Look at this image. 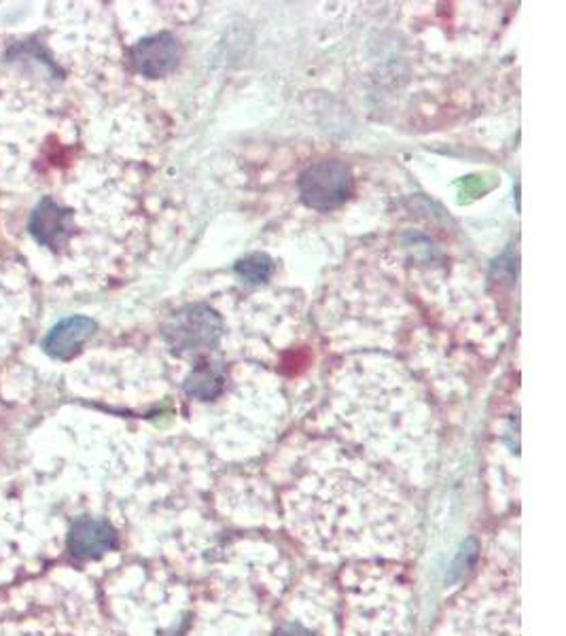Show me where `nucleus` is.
Instances as JSON below:
<instances>
[{
  "label": "nucleus",
  "instance_id": "6",
  "mask_svg": "<svg viewBox=\"0 0 566 636\" xmlns=\"http://www.w3.org/2000/svg\"><path fill=\"white\" fill-rule=\"evenodd\" d=\"M117 548V533L107 519L79 517L69 533V552L79 560L105 556Z\"/></svg>",
  "mask_w": 566,
  "mask_h": 636
},
{
  "label": "nucleus",
  "instance_id": "1",
  "mask_svg": "<svg viewBox=\"0 0 566 636\" xmlns=\"http://www.w3.org/2000/svg\"><path fill=\"white\" fill-rule=\"evenodd\" d=\"M161 338L172 355L200 357L215 351L224 338V320L204 304L188 306L166 320Z\"/></svg>",
  "mask_w": 566,
  "mask_h": 636
},
{
  "label": "nucleus",
  "instance_id": "8",
  "mask_svg": "<svg viewBox=\"0 0 566 636\" xmlns=\"http://www.w3.org/2000/svg\"><path fill=\"white\" fill-rule=\"evenodd\" d=\"M233 272L249 284H264L274 277V261L265 253H251L233 266Z\"/></svg>",
  "mask_w": 566,
  "mask_h": 636
},
{
  "label": "nucleus",
  "instance_id": "9",
  "mask_svg": "<svg viewBox=\"0 0 566 636\" xmlns=\"http://www.w3.org/2000/svg\"><path fill=\"white\" fill-rule=\"evenodd\" d=\"M276 636H314L310 631H305L303 626L300 624H289V626H285V628H280L278 631V635Z\"/></svg>",
  "mask_w": 566,
  "mask_h": 636
},
{
  "label": "nucleus",
  "instance_id": "5",
  "mask_svg": "<svg viewBox=\"0 0 566 636\" xmlns=\"http://www.w3.org/2000/svg\"><path fill=\"white\" fill-rule=\"evenodd\" d=\"M96 331L98 322L92 317L75 315L62 318L43 338V353L53 360H71L81 353L83 344H87L96 335Z\"/></svg>",
  "mask_w": 566,
  "mask_h": 636
},
{
  "label": "nucleus",
  "instance_id": "4",
  "mask_svg": "<svg viewBox=\"0 0 566 636\" xmlns=\"http://www.w3.org/2000/svg\"><path fill=\"white\" fill-rule=\"evenodd\" d=\"M128 56L134 73L147 80H161L177 69L181 60V42L170 33H157L134 42Z\"/></svg>",
  "mask_w": 566,
  "mask_h": 636
},
{
  "label": "nucleus",
  "instance_id": "7",
  "mask_svg": "<svg viewBox=\"0 0 566 636\" xmlns=\"http://www.w3.org/2000/svg\"><path fill=\"white\" fill-rule=\"evenodd\" d=\"M227 384V367L219 360H200L185 380V393L191 399L210 401L217 399Z\"/></svg>",
  "mask_w": 566,
  "mask_h": 636
},
{
  "label": "nucleus",
  "instance_id": "2",
  "mask_svg": "<svg viewBox=\"0 0 566 636\" xmlns=\"http://www.w3.org/2000/svg\"><path fill=\"white\" fill-rule=\"evenodd\" d=\"M303 204L318 212L340 208L354 192L350 168L338 159H323L308 166L298 183Z\"/></svg>",
  "mask_w": 566,
  "mask_h": 636
},
{
  "label": "nucleus",
  "instance_id": "3",
  "mask_svg": "<svg viewBox=\"0 0 566 636\" xmlns=\"http://www.w3.org/2000/svg\"><path fill=\"white\" fill-rule=\"evenodd\" d=\"M28 232L40 246L60 253L76 234L75 212L45 196L28 217Z\"/></svg>",
  "mask_w": 566,
  "mask_h": 636
}]
</instances>
